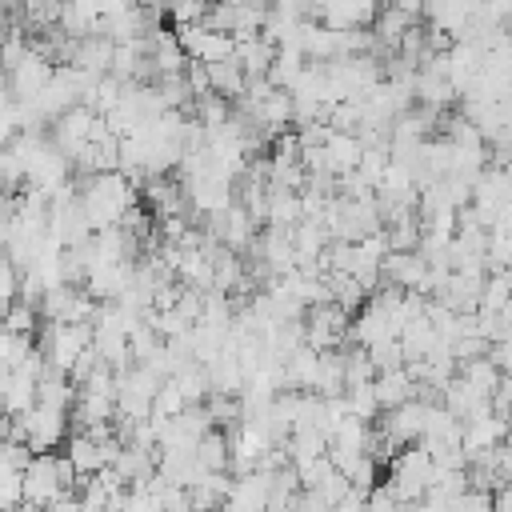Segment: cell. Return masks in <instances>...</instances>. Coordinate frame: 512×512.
Masks as SVG:
<instances>
[{"label":"cell","mask_w":512,"mask_h":512,"mask_svg":"<svg viewBox=\"0 0 512 512\" xmlns=\"http://www.w3.org/2000/svg\"><path fill=\"white\" fill-rule=\"evenodd\" d=\"M64 436H68V412L52 408V404H40V400L28 412L12 416V428H8V440L28 444L32 452H52Z\"/></svg>","instance_id":"4"},{"label":"cell","mask_w":512,"mask_h":512,"mask_svg":"<svg viewBox=\"0 0 512 512\" xmlns=\"http://www.w3.org/2000/svg\"><path fill=\"white\" fill-rule=\"evenodd\" d=\"M504 432H508V420H500V416L488 408V412H480V416H468V420H464V436H460V448H464V456L472 460L476 452H484V448H496V444L504 440Z\"/></svg>","instance_id":"12"},{"label":"cell","mask_w":512,"mask_h":512,"mask_svg":"<svg viewBox=\"0 0 512 512\" xmlns=\"http://www.w3.org/2000/svg\"><path fill=\"white\" fill-rule=\"evenodd\" d=\"M228 436L220 432V428H208L204 436H200V444H196V460H200V468L204 472H228Z\"/></svg>","instance_id":"17"},{"label":"cell","mask_w":512,"mask_h":512,"mask_svg":"<svg viewBox=\"0 0 512 512\" xmlns=\"http://www.w3.org/2000/svg\"><path fill=\"white\" fill-rule=\"evenodd\" d=\"M372 388H376V400H380V412H388V408H396V404H404V400H412V396H420V392H416V380H412V372H408V364H400V368H384V372H376V380H372Z\"/></svg>","instance_id":"14"},{"label":"cell","mask_w":512,"mask_h":512,"mask_svg":"<svg viewBox=\"0 0 512 512\" xmlns=\"http://www.w3.org/2000/svg\"><path fill=\"white\" fill-rule=\"evenodd\" d=\"M452 512H496L492 508V492H480V488H468L452 500Z\"/></svg>","instance_id":"20"},{"label":"cell","mask_w":512,"mask_h":512,"mask_svg":"<svg viewBox=\"0 0 512 512\" xmlns=\"http://www.w3.org/2000/svg\"><path fill=\"white\" fill-rule=\"evenodd\" d=\"M392 8H400L404 16H412V20H420L424 16V8H428V0H388Z\"/></svg>","instance_id":"22"},{"label":"cell","mask_w":512,"mask_h":512,"mask_svg":"<svg viewBox=\"0 0 512 512\" xmlns=\"http://www.w3.org/2000/svg\"><path fill=\"white\" fill-rule=\"evenodd\" d=\"M204 72H208L212 92H220V96H228V100H240V96H244V88H248V72L240 68V60H236V56L216 60V64H204Z\"/></svg>","instance_id":"16"},{"label":"cell","mask_w":512,"mask_h":512,"mask_svg":"<svg viewBox=\"0 0 512 512\" xmlns=\"http://www.w3.org/2000/svg\"><path fill=\"white\" fill-rule=\"evenodd\" d=\"M456 100V88H452V80H448V72H444V52H436L420 72H416V104H424V108H448Z\"/></svg>","instance_id":"10"},{"label":"cell","mask_w":512,"mask_h":512,"mask_svg":"<svg viewBox=\"0 0 512 512\" xmlns=\"http://www.w3.org/2000/svg\"><path fill=\"white\" fill-rule=\"evenodd\" d=\"M92 344V324H68V320H48L40 352L48 360V368L56 372H72V364L80 360V352Z\"/></svg>","instance_id":"5"},{"label":"cell","mask_w":512,"mask_h":512,"mask_svg":"<svg viewBox=\"0 0 512 512\" xmlns=\"http://www.w3.org/2000/svg\"><path fill=\"white\" fill-rule=\"evenodd\" d=\"M460 376H464L468 384H476L480 392H488V396H492V392H496V384L504 380V372L492 364V356H488V352H484V356H476V360H464V364H460Z\"/></svg>","instance_id":"18"},{"label":"cell","mask_w":512,"mask_h":512,"mask_svg":"<svg viewBox=\"0 0 512 512\" xmlns=\"http://www.w3.org/2000/svg\"><path fill=\"white\" fill-rule=\"evenodd\" d=\"M276 52H280V48H276L264 32H252V36H240V40H236V60H240V68H244L248 76H268Z\"/></svg>","instance_id":"15"},{"label":"cell","mask_w":512,"mask_h":512,"mask_svg":"<svg viewBox=\"0 0 512 512\" xmlns=\"http://www.w3.org/2000/svg\"><path fill=\"white\" fill-rule=\"evenodd\" d=\"M432 472H436V460H432V452L424 448V444H408V448H400L392 460H388V488L396 492V500L400 504H416L424 492H428V484H432Z\"/></svg>","instance_id":"3"},{"label":"cell","mask_w":512,"mask_h":512,"mask_svg":"<svg viewBox=\"0 0 512 512\" xmlns=\"http://www.w3.org/2000/svg\"><path fill=\"white\" fill-rule=\"evenodd\" d=\"M80 204H84V212H88L92 232L116 228V224L136 208V184H132L120 168H112V172H92V176L84 180V188H80Z\"/></svg>","instance_id":"1"},{"label":"cell","mask_w":512,"mask_h":512,"mask_svg":"<svg viewBox=\"0 0 512 512\" xmlns=\"http://www.w3.org/2000/svg\"><path fill=\"white\" fill-rule=\"evenodd\" d=\"M492 508H496V512H512V484H500V488L492 492Z\"/></svg>","instance_id":"23"},{"label":"cell","mask_w":512,"mask_h":512,"mask_svg":"<svg viewBox=\"0 0 512 512\" xmlns=\"http://www.w3.org/2000/svg\"><path fill=\"white\" fill-rule=\"evenodd\" d=\"M176 36H180V44H184V52H188L192 64H216V60L236 56V36L232 32H220V28H208L204 20L180 24Z\"/></svg>","instance_id":"6"},{"label":"cell","mask_w":512,"mask_h":512,"mask_svg":"<svg viewBox=\"0 0 512 512\" xmlns=\"http://www.w3.org/2000/svg\"><path fill=\"white\" fill-rule=\"evenodd\" d=\"M64 456H68V464L76 468L80 480H84V476H96L100 468H108V448H104V440H96L88 428H76V432L64 440Z\"/></svg>","instance_id":"11"},{"label":"cell","mask_w":512,"mask_h":512,"mask_svg":"<svg viewBox=\"0 0 512 512\" xmlns=\"http://www.w3.org/2000/svg\"><path fill=\"white\" fill-rule=\"evenodd\" d=\"M56 76V60L52 56H44L36 44H32V52L16 64V68H8L4 72V88H8V96L12 100H20V104H28L32 96H40L44 88H48V80Z\"/></svg>","instance_id":"7"},{"label":"cell","mask_w":512,"mask_h":512,"mask_svg":"<svg viewBox=\"0 0 512 512\" xmlns=\"http://www.w3.org/2000/svg\"><path fill=\"white\" fill-rule=\"evenodd\" d=\"M332 512H368V492H360V488H348V496L332 508Z\"/></svg>","instance_id":"21"},{"label":"cell","mask_w":512,"mask_h":512,"mask_svg":"<svg viewBox=\"0 0 512 512\" xmlns=\"http://www.w3.org/2000/svg\"><path fill=\"white\" fill-rule=\"evenodd\" d=\"M428 272H432V264L420 248L416 252H388L384 268H380L384 284L404 288V292H428Z\"/></svg>","instance_id":"9"},{"label":"cell","mask_w":512,"mask_h":512,"mask_svg":"<svg viewBox=\"0 0 512 512\" xmlns=\"http://www.w3.org/2000/svg\"><path fill=\"white\" fill-rule=\"evenodd\" d=\"M76 480H80V476H76V468L68 464V456L32 452V460L24 464V504L48 508V504L60 500L64 492H72Z\"/></svg>","instance_id":"2"},{"label":"cell","mask_w":512,"mask_h":512,"mask_svg":"<svg viewBox=\"0 0 512 512\" xmlns=\"http://www.w3.org/2000/svg\"><path fill=\"white\" fill-rule=\"evenodd\" d=\"M404 512H408V508H404Z\"/></svg>","instance_id":"24"},{"label":"cell","mask_w":512,"mask_h":512,"mask_svg":"<svg viewBox=\"0 0 512 512\" xmlns=\"http://www.w3.org/2000/svg\"><path fill=\"white\" fill-rule=\"evenodd\" d=\"M344 400H348V412L356 416V420H376L380 416V400H376V388L372 384H352V388H344Z\"/></svg>","instance_id":"19"},{"label":"cell","mask_w":512,"mask_h":512,"mask_svg":"<svg viewBox=\"0 0 512 512\" xmlns=\"http://www.w3.org/2000/svg\"><path fill=\"white\" fill-rule=\"evenodd\" d=\"M360 156H364V140L356 132H336V128L328 132V140H324V164H328V172L336 180L348 176V172H356Z\"/></svg>","instance_id":"13"},{"label":"cell","mask_w":512,"mask_h":512,"mask_svg":"<svg viewBox=\"0 0 512 512\" xmlns=\"http://www.w3.org/2000/svg\"><path fill=\"white\" fill-rule=\"evenodd\" d=\"M96 120H100V116H96L88 104L68 108L60 120H52V144H56L68 160H76V156H80V148H84V144H92Z\"/></svg>","instance_id":"8"}]
</instances>
